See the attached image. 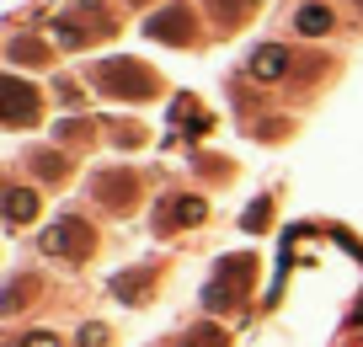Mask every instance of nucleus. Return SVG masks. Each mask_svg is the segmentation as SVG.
<instances>
[{"label":"nucleus","instance_id":"obj_3","mask_svg":"<svg viewBox=\"0 0 363 347\" xmlns=\"http://www.w3.org/2000/svg\"><path fill=\"white\" fill-rule=\"evenodd\" d=\"M6 214H11V224H27V219L38 214V192L11 187V192H6Z\"/></svg>","mask_w":363,"mask_h":347},{"label":"nucleus","instance_id":"obj_6","mask_svg":"<svg viewBox=\"0 0 363 347\" xmlns=\"http://www.w3.org/2000/svg\"><path fill=\"white\" fill-rule=\"evenodd\" d=\"M96 342H107L102 326H80V347H96Z\"/></svg>","mask_w":363,"mask_h":347},{"label":"nucleus","instance_id":"obj_1","mask_svg":"<svg viewBox=\"0 0 363 347\" xmlns=\"http://www.w3.org/2000/svg\"><path fill=\"white\" fill-rule=\"evenodd\" d=\"M43 251L48 257H86L91 251V230L80 219H59L43 230Z\"/></svg>","mask_w":363,"mask_h":347},{"label":"nucleus","instance_id":"obj_2","mask_svg":"<svg viewBox=\"0 0 363 347\" xmlns=\"http://www.w3.org/2000/svg\"><path fill=\"white\" fill-rule=\"evenodd\" d=\"M284 70H289V48L267 43V48H257V54H251V75H257V80H278Z\"/></svg>","mask_w":363,"mask_h":347},{"label":"nucleus","instance_id":"obj_7","mask_svg":"<svg viewBox=\"0 0 363 347\" xmlns=\"http://www.w3.org/2000/svg\"><path fill=\"white\" fill-rule=\"evenodd\" d=\"M22 347H59V336H54V331H33Z\"/></svg>","mask_w":363,"mask_h":347},{"label":"nucleus","instance_id":"obj_5","mask_svg":"<svg viewBox=\"0 0 363 347\" xmlns=\"http://www.w3.org/2000/svg\"><path fill=\"white\" fill-rule=\"evenodd\" d=\"M11 123H27V86L11 80Z\"/></svg>","mask_w":363,"mask_h":347},{"label":"nucleus","instance_id":"obj_4","mask_svg":"<svg viewBox=\"0 0 363 347\" xmlns=\"http://www.w3.org/2000/svg\"><path fill=\"white\" fill-rule=\"evenodd\" d=\"M294 27H299V33H310V38H320L331 27V11H326V6H305V11L294 16Z\"/></svg>","mask_w":363,"mask_h":347}]
</instances>
